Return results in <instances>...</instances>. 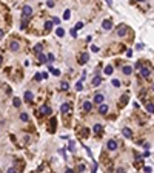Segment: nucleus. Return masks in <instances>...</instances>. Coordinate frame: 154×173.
<instances>
[{
    "label": "nucleus",
    "mask_w": 154,
    "mask_h": 173,
    "mask_svg": "<svg viewBox=\"0 0 154 173\" xmlns=\"http://www.w3.org/2000/svg\"><path fill=\"white\" fill-rule=\"evenodd\" d=\"M31 14H32V8H31L29 5H25L23 8H22V19L31 17Z\"/></svg>",
    "instance_id": "1"
},
{
    "label": "nucleus",
    "mask_w": 154,
    "mask_h": 173,
    "mask_svg": "<svg viewBox=\"0 0 154 173\" xmlns=\"http://www.w3.org/2000/svg\"><path fill=\"white\" fill-rule=\"evenodd\" d=\"M126 31H128V26H126V25H120V26L117 28V36H119V37H123V36L126 34Z\"/></svg>",
    "instance_id": "2"
},
{
    "label": "nucleus",
    "mask_w": 154,
    "mask_h": 173,
    "mask_svg": "<svg viewBox=\"0 0 154 173\" xmlns=\"http://www.w3.org/2000/svg\"><path fill=\"white\" fill-rule=\"evenodd\" d=\"M139 74H140L142 77H149L151 71H149V68H148V67H142V68L139 70Z\"/></svg>",
    "instance_id": "3"
},
{
    "label": "nucleus",
    "mask_w": 154,
    "mask_h": 173,
    "mask_svg": "<svg viewBox=\"0 0 154 173\" xmlns=\"http://www.w3.org/2000/svg\"><path fill=\"white\" fill-rule=\"evenodd\" d=\"M106 147H108V150H111V152L117 150V141H114V139H109V141H108V144H106Z\"/></svg>",
    "instance_id": "4"
},
{
    "label": "nucleus",
    "mask_w": 154,
    "mask_h": 173,
    "mask_svg": "<svg viewBox=\"0 0 154 173\" xmlns=\"http://www.w3.org/2000/svg\"><path fill=\"white\" fill-rule=\"evenodd\" d=\"M94 102H96V104H100V105H102V104H103V100H105V97H103V94H100V93H97L96 94V96H94Z\"/></svg>",
    "instance_id": "5"
},
{
    "label": "nucleus",
    "mask_w": 154,
    "mask_h": 173,
    "mask_svg": "<svg viewBox=\"0 0 154 173\" xmlns=\"http://www.w3.org/2000/svg\"><path fill=\"white\" fill-rule=\"evenodd\" d=\"M102 28L105 31H109L111 28H113V23H111V20H103L102 22Z\"/></svg>",
    "instance_id": "6"
},
{
    "label": "nucleus",
    "mask_w": 154,
    "mask_h": 173,
    "mask_svg": "<svg viewBox=\"0 0 154 173\" xmlns=\"http://www.w3.org/2000/svg\"><path fill=\"white\" fill-rule=\"evenodd\" d=\"M19 48H20V45H19L17 40H12L11 43H9V50L11 51H19Z\"/></svg>",
    "instance_id": "7"
},
{
    "label": "nucleus",
    "mask_w": 154,
    "mask_h": 173,
    "mask_svg": "<svg viewBox=\"0 0 154 173\" xmlns=\"http://www.w3.org/2000/svg\"><path fill=\"white\" fill-rule=\"evenodd\" d=\"M40 113H42V115H45V116H48V115H51V108L48 105H43L40 108Z\"/></svg>",
    "instance_id": "8"
},
{
    "label": "nucleus",
    "mask_w": 154,
    "mask_h": 173,
    "mask_svg": "<svg viewBox=\"0 0 154 173\" xmlns=\"http://www.w3.org/2000/svg\"><path fill=\"white\" fill-rule=\"evenodd\" d=\"M122 135H123V136H125V138H128V139H129V138H131V136H133V131H131V130L128 128V127H125V128H123V130H122Z\"/></svg>",
    "instance_id": "9"
},
{
    "label": "nucleus",
    "mask_w": 154,
    "mask_h": 173,
    "mask_svg": "<svg viewBox=\"0 0 154 173\" xmlns=\"http://www.w3.org/2000/svg\"><path fill=\"white\" fill-rule=\"evenodd\" d=\"M128 99H129L128 94H123V96L120 97V107H125L126 104H128Z\"/></svg>",
    "instance_id": "10"
},
{
    "label": "nucleus",
    "mask_w": 154,
    "mask_h": 173,
    "mask_svg": "<svg viewBox=\"0 0 154 173\" xmlns=\"http://www.w3.org/2000/svg\"><path fill=\"white\" fill-rule=\"evenodd\" d=\"M100 82H102V77H100V76H96L93 80H91V85H93V87H97V85H100Z\"/></svg>",
    "instance_id": "11"
},
{
    "label": "nucleus",
    "mask_w": 154,
    "mask_h": 173,
    "mask_svg": "<svg viewBox=\"0 0 154 173\" xmlns=\"http://www.w3.org/2000/svg\"><path fill=\"white\" fill-rule=\"evenodd\" d=\"M23 97H25L26 102H31V100L34 99V94H32L31 91H25V96H23Z\"/></svg>",
    "instance_id": "12"
},
{
    "label": "nucleus",
    "mask_w": 154,
    "mask_h": 173,
    "mask_svg": "<svg viewBox=\"0 0 154 173\" xmlns=\"http://www.w3.org/2000/svg\"><path fill=\"white\" fill-rule=\"evenodd\" d=\"M91 108H93V102H91V100H86V102L83 104V110L85 111H91Z\"/></svg>",
    "instance_id": "13"
},
{
    "label": "nucleus",
    "mask_w": 154,
    "mask_h": 173,
    "mask_svg": "<svg viewBox=\"0 0 154 173\" xmlns=\"http://www.w3.org/2000/svg\"><path fill=\"white\" fill-rule=\"evenodd\" d=\"M122 71H123V74H126V76H129V74L133 73V68H131L129 65H125V67L122 68Z\"/></svg>",
    "instance_id": "14"
},
{
    "label": "nucleus",
    "mask_w": 154,
    "mask_h": 173,
    "mask_svg": "<svg viewBox=\"0 0 154 173\" xmlns=\"http://www.w3.org/2000/svg\"><path fill=\"white\" fill-rule=\"evenodd\" d=\"M99 113H100V115H105V113H108V105H106V104H102V105L99 107Z\"/></svg>",
    "instance_id": "15"
},
{
    "label": "nucleus",
    "mask_w": 154,
    "mask_h": 173,
    "mask_svg": "<svg viewBox=\"0 0 154 173\" xmlns=\"http://www.w3.org/2000/svg\"><path fill=\"white\" fill-rule=\"evenodd\" d=\"M39 62H40V63H48V59L43 53H39Z\"/></svg>",
    "instance_id": "16"
},
{
    "label": "nucleus",
    "mask_w": 154,
    "mask_h": 173,
    "mask_svg": "<svg viewBox=\"0 0 154 173\" xmlns=\"http://www.w3.org/2000/svg\"><path fill=\"white\" fill-rule=\"evenodd\" d=\"M88 59H89V54H88V53H83V54H82V57H80V63H86Z\"/></svg>",
    "instance_id": "17"
},
{
    "label": "nucleus",
    "mask_w": 154,
    "mask_h": 173,
    "mask_svg": "<svg viewBox=\"0 0 154 173\" xmlns=\"http://www.w3.org/2000/svg\"><path fill=\"white\" fill-rule=\"evenodd\" d=\"M105 74H106V76H111V74H113V67H111V65H106V67H105Z\"/></svg>",
    "instance_id": "18"
},
{
    "label": "nucleus",
    "mask_w": 154,
    "mask_h": 173,
    "mask_svg": "<svg viewBox=\"0 0 154 173\" xmlns=\"http://www.w3.org/2000/svg\"><path fill=\"white\" fill-rule=\"evenodd\" d=\"M60 111H62V113H68V111H70V105H68V104H62Z\"/></svg>",
    "instance_id": "19"
},
{
    "label": "nucleus",
    "mask_w": 154,
    "mask_h": 173,
    "mask_svg": "<svg viewBox=\"0 0 154 173\" xmlns=\"http://www.w3.org/2000/svg\"><path fill=\"white\" fill-rule=\"evenodd\" d=\"M102 128H103V127L100 125V124H96V125L93 127V131L94 133H100V131H102Z\"/></svg>",
    "instance_id": "20"
},
{
    "label": "nucleus",
    "mask_w": 154,
    "mask_h": 173,
    "mask_svg": "<svg viewBox=\"0 0 154 173\" xmlns=\"http://www.w3.org/2000/svg\"><path fill=\"white\" fill-rule=\"evenodd\" d=\"M146 110H148V113H154V104L153 102H148V104H146Z\"/></svg>",
    "instance_id": "21"
},
{
    "label": "nucleus",
    "mask_w": 154,
    "mask_h": 173,
    "mask_svg": "<svg viewBox=\"0 0 154 173\" xmlns=\"http://www.w3.org/2000/svg\"><path fill=\"white\" fill-rule=\"evenodd\" d=\"M55 34H57L59 37H63V36H65V29L63 28H57V29H55Z\"/></svg>",
    "instance_id": "22"
},
{
    "label": "nucleus",
    "mask_w": 154,
    "mask_h": 173,
    "mask_svg": "<svg viewBox=\"0 0 154 173\" xmlns=\"http://www.w3.org/2000/svg\"><path fill=\"white\" fill-rule=\"evenodd\" d=\"M20 104H22V100L19 99V97H14V99H12V105L14 107H20Z\"/></svg>",
    "instance_id": "23"
},
{
    "label": "nucleus",
    "mask_w": 154,
    "mask_h": 173,
    "mask_svg": "<svg viewBox=\"0 0 154 173\" xmlns=\"http://www.w3.org/2000/svg\"><path fill=\"white\" fill-rule=\"evenodd\" d=\"M52 28V22H45V31H51Z\"/></svg>",
    "instance_id": "24"
},
{
    "label": "nucleus",
    "mask_w": 154,
    "mask_h": 173,
    "mask_svg": "<svg viewBox=\"0 0 154 173\" xmlns=\"http://www.w3.org/2000/svg\"><path fill=\"white\" fill-rule=\"evenodd\" d=\"M70 17H71V11H70V9H66V11L63 12V19H65V20H68Z\"/></svg>",
    "instance_id": "25"
},
{
    "label": "nucleus",
    "mask_w": 154,
    "mask_h": 173,
    "mask_svg": "<svg viewBox=\"0 0 154 173\" xmlns=\"http://www.w3.org/2000/svg\"><path fill=\"white\" fill-rule=\"evenodd\" d=\"M40 50H42V43H37V45H35V47H34V53H40Z\"/></svg>",
    "instance_id": "26"
},
{
    "label": "nucleus",
    "mask_w": 154,
    "mask_h": 173,
    "mask_svg": "<svg viewBox=\"0 0 154 173\" xmlns=\"http://www.w3.org/2000/svg\"><path fill=\"white\" fill-rule=\"evenodd\" d=\"M60 88H62V90H63V91H66L68 88H70V85H68L66 82H62V85H60Z\"/></svg>",
    "instance_id": "27"
},
{
    "label": "nucleus",
    "mask_w": 154,
    "mask_h": 173,
    "mask_svg": "<svg viewBox=\"0 0 154 173\" xmlns=\"http://www.w3.org/2000/svg\"><path fill=\"white\" fill-rule=\"evenodd\" d=\"M76 90L82 91V90H83V84H82V82H77V84H76Z\"/></svg>",
    "instance_id": "28"
},
{
    "label": "nucleus",
    "mask_w": 154,
    "mask_h": 173,
    "mask_svg": "<svg viewBox=\"0 0 154 173\" xmlns=\"http://www.w3.org/2000/svg\"><path fill=\"white\" fill-rule=\"evenodd\" d=\"M20 119L23 121V122H26V121H28V115H26V113H22V115H20Z\"/></svg>",
    "instance_id": "29"
},
{
    "label": "nucleus",
    "mask_w": 154,
    "mask_h": 173,
    "mask_svg": "<svg viewBox=\"0 0 154 173\" xmlns=\"http://www.w3.org/2000/svg\"><path fill=\"white\" fill-rule=\"evenodd\" d=\"M82 28H83V23H82V22H79V23H76V28H74V29L77 31V29H82Z\"/></svg>",
    "instance_id": "30"
},
{
    "label": "nucleus",
    "mask_w": 154,
    "mask_h": 173,
    "mask_svg": "<svg viewBox=\"0 0 154 173\" xmlns=\"http://www.w3.org/2000/svg\"><path fill=\"white\" fill-rule=\"evenodd\" d=\"M59 23H60V19H59V17H54V19H52V25H59Z\"/></svg>",
    "instance_id": "31"
},
{
    "label": "nucleus",
    "mask_w": 154,
    "mask_h": 173,
    "mask_svg": "<svg viewBox=\"0 0 154 173\" xmlns=\"http://www.w3.org/2000/svg\"><path fill=\"white\" fill-rule=\"evenodd\" d=\"M42 79H43V74H42V73H37V74H35V80H42Z\"/></svg>",
    "instance_id": "32"
},
{
    "label": "nucleus",
    "mask_w": 154,
    "mask_h": 173,
    "mask_svg": "<svg viewBox=\"0 0 154 173\" xmlns=\"http://www.w3.org/2000/svg\"><path fill=\"white\" fill-rule=\"evenodd\" d=\"M46 59H48V62H54V54H48Z\"/></svg>",
    "instance_id": "33"
},
{
    "label": "nucleus",
    "mask_w": 154,
    "mask_h": 173,
    "mask_svg": "<svg viewBox=\"0 0 154 173\" xmlns=\"http://www.w3.org/2000/svg\"><path fill=\"white\" fill-rule=\"evenodd\" d=\"M113 85H114V87H120V82H119L117 79H113Z\"/></svg>",
    "instance_id": "34"
},
{
    "label": "nucleus",
    "mask_w": 154,
    "mask_h": 173,
    "mask_svg": "<svg viewBox=\"0 0 154 173\" xmlns=\"http://www.w3.org/2000/svg\"><path fill=\"white\" fill-rule=\"evenodd\" d=\"M46 6H48V8H54V2H51V0H50V2H46Z\"/></svg>",
    "instance_id": "35"
},
{
    "label": "nucleus",
    "mask_w": 154,
    "mask_h": 173,
    "mask_svg": "<svg viewBox=\"0 0 154 173\" xmlns=\"http://www.w3.org/2000/svg\"><path fill=\"white\" fill-rule=\"evenodd\" d=\"M91 51H93V53H97V51H99V48H97L96 45H93V47H91Z\"/></svg>",
    "instance_id": "36"
},
{
    "label": "nucleus",
    "mask_w": 154,
    "mask_h": 173,
    "mask_svg": "<svg viewBox=\"0 0 154 173\" xmlns=\"http://www.w3.org/2000/svg\"><path fill=\"white\" fill-rule=\"evenodd\" d=\"M51 73H52V74H54V76H60V71H59V70H52V71H51Z\"/></svg>",
    "instance_id": "37"
},
{
    "label": "nucleus",
    "mask_w": 154,
    "mask_h": 173,
    "mask_svg": "<svg viewBox=\"0 0 154 173\" xmlns=\"http://www.w3.org/2000/svg\"><path fill=\"white\" fill-rule=\"evenodd\" d=\"M70 152H74V142L73 141L70 142Z\"/></svg>",
    "instance_id": "38"
},
{
    "label": "nucleus",
    "mask_w": 154,
    "mask_h": 173,
    "mask_svg": "<svg viewBox=\"0 0 154 173\" xmlns=\"http://www.w3.org/2000/svg\"><path fill=\"white\" fill-rule=\"evenodd\" d=\"M6 173H19V172L15 170V168H8V172H6Z\"/></svg>",
    "instance_id": "39"
},
{
    "label": "nucleus",
    "mask_w": 154,
    "mask_h": 173,
    "mask_svg": "<svg viewBox=\"0 0 154 173\" xmlns=\"http://www.w3.org/2000/svg\"><path fill=\"white\" fill-rule=\"evenodd\" d=\"M71 36H73V37H77V31L76 29H71Z\"/></svg>",
    "instance_id": "40"
},
{
    "label": "nucleus",
    "mask_w": 154,
    "mask_h": 173,
    "mask_svg": "<svg viewBox=\"0 0 154 173\" xmlns=\"http://www.w3.org/2000/svg\"><path fill=\"white\" fill-rule=\"evenodd\" d=\"M117 173H126V172H125V168H122V167H119V168H117Z\"/></svg>",
    "instance_id": "41"
},
{
    "label": "nucleus",
    "mask_w": 154,
    "mask_h": 173,
    "mask_svg": "<svg viewBox=\"0 0 154 173\" xmlns=\"http://www.w3.org/2000/svg\"><path fill=\"white\" fill-rule=\"evenodd\" d=\"M83 170H85V165H83V164L79 165V172H83Z\"/></svg>",
    "instance_id": "42"
},
{
    "label": "nucleus",
    "mask_w": 154,
    "mask_h": 173,
    "mask_svg": "<svg viewBox=\"0 0 154 173\" xmlns=\"http://www.w3.org/2000/svg\"><path fill=\"white\" fill-rule=\"evenodd\" d=\"M82 135L86 136V135H88V130H86V128H83V130H82Z\"/></svg>",
    "instance_id": "43"
},
{
    "label": "nucleus",
    "mask_w": 154,
    "mask_h": 173,
    "mask_svg": "<svg viewBox=\"0 0 154 173\" xmlns=\"http://www.w3.org/2000/svg\"><path fill=\"white\" fill-rule=\"evenodd\" d=\"M126 56L131 57V56H133V51H131V50H129V51H126Z\"/></svg>",
    "instance_id": "44"
},
{
    "label": "nucleus",
    "mask_w": 154,
    "mask_h": 173,
    "mask_svg": "<svg viewBox=\"0 0 154 173\" xmlns=\"http://www.w3.org/2000/svg\"><path fill=\"white\" fill-rule=\"evenodd\" d=\"M143 170H145L146 173H151V168H149V167H145V168H143Z\"/></svg>",
    "instance_id": "45"
},
{
    "label": "nucleus",
    "mask_w": 154,
    "mask_h": 173,
    "mask_svg": "<svg viewBox=\"0 0 154 173\" xmlns=\"http://www.w3.org/2000/svg\"><path fill=\"white\" fill-rule=\"evenodd\" d=\"M96 170H97V164H94V167H93V172H91V173H96Z\"/></svg>",
    "instance_id": "46"
},
{
    "label": "nucleus",
    "mask_w": 154,
    "mask_h": 173,
    "mask_svg": "<svg viewBox=\"0 0 154 173\" xmlns=\"http://www.w3.org/2000/svg\"><path fill=\"white\" fill-rule=\"evenodd\" d=\"M65 173H74V170H73V168H66V172H65Z\"/></svg>",
    "instance_id": "47"
},
{
    "label": "nucleus",
    "mask_w": 154,
    "mask_h": 173,
    "mask_svg": "<svg viewBox=\"0 0 154 173\" xmlns=\"http://www.w3.org/2000/svg\"><path fill=\"white\" fill-rule=\"evenodd\" d=\"M3 37V31H2V29H0V39H2Z\"/></svg>",
    "instance_id": "48"
},
{
    "label": "nucleus",
    "mask_w": 154,
    "mask_h": 173,
    "mask_svg": "<svg viewBox=\"0 0 154 173\" xmlns=\"http://www.w3.org/2000/svg\"><path fill=\"white\" fill-rule=\"evenodd\" d=\"M2 62H3V57H2V56H0V63H2Z\"/></svg>",
    "instance_id": "49"
},
{
    "label": "nucleus",
    "mask_w": 154,
    "mask_h": 173,
    "mask_svg": "<svg viewBox=\"0 0 154 173\" xmlns=\"http://www.w3.org/2000/svg\"><path fill=\"white\" fill-rule=\"evenodd\" d=\"M153 90H154V84H153Z\"/></svg>",
    "instance_id": "50"
}]
</instances>
